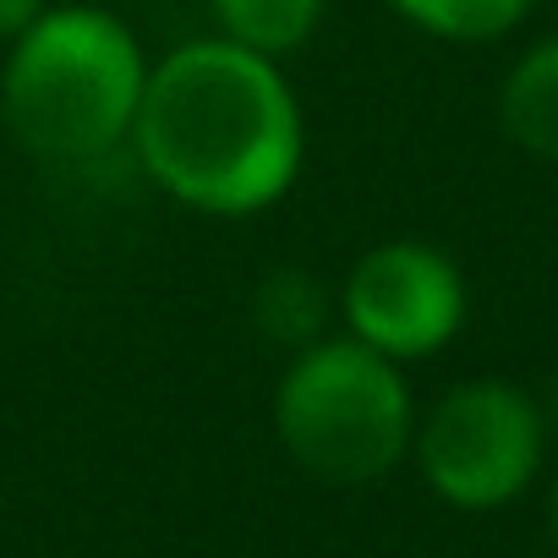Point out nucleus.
Returning a JSON list of instances; mask_svg holds the SVG:
<instances>
[{"instance_id":"9d476101","label":"nucleus","mask_w":558,"mask_h":558,"mask_svg":"<svg viewBox=\"0 0 558 558\" xmlns=\"http://www.w3.org/2000/svg\"><path fill=\"white\" fill-rule=\"evenodd\" d=\"M553 542H558V482H553Z\"/></svg>"},{"instance_id":"6e6552de","label":"nucleus","mask_w":558,"mask_h":558,"mask_svg":"<svg viewBox=\"0 0 558 558\" xmlns=\"http://www.w3.org/2000/svg\"><path fill=\"white\" fill-rule=\"evenodd\" d=\"M395 17H405L411 28H422L427 39L444 45H493L504 34H514L536 0H384Z\"/></svg>"},{"instance_id":"f257e3e1","label":"nucleus","mask_w":558,"mask_h":558,"mask_svg":"<svg viewBox=\"0 0 558 558\" xmlns=\"http://www.w3.org/2000/svg\"><path fill=\"white\" fill-rule=\"evenodd\" d=\"M126 148L170 203L252 219L302 181L307 126L286 61L208 34L148 61Z\"/></svg>"},{"instance_id":"7ed1b4c3","label":"nucleus","mask_w":558,"mask_h":558,"mask_svg":"<svg viewBox=\"0 0 558 558\" xmlns=\"http://www.w3.org/2000/svg\"><path fill=\"white\" fill-rule=\"evenodd\" d=\"M274 433L286 454L318 482H378L411 454L416 433L405 367L367 351L345 329L318 335L291 351L274 384Z\"/></svg>"},{"instance_id":"39448f33","label":"nucleus","mask_w":558,"mask_h":558,"mask_svg":"<svg viewBox=\"0 0 558 558\" xmlns=\"http://www.w3.org/2000/svg\"><path fill=\"white\" fill-rule=\"evenodd\" d=\"M465 313H471V291H465L460 263L444 246L416 241V235L367 246L340 286L345 335L400 367L427 362L444 345H454V335L465 329Z\"/></svg>"},{"instance_id":"0eeeda50","label":"nucleus","mask_w":558,"mask_h":558,"mask_svg":"<svg viewBox=\"0 0 558 558\" xmlns=\"http://www.w3.org/2000/svg\"><path fill=\"white\" fill-rule=\"evenodd\" d=\"M324 12L329 0H208L214 34L268 61H291L296 50H307L324 28Z\"/></svg>"},{"instance_id":"423d86ee","label":"nucleus","mask_w":558,"mask_h":558,"mask_svg":"<svg viewBox=\"0 0 558 558\" xmlns=\"http://www.w3.org/2000/svg\"><path fill=\"white\" fill-rule=\"evenodd\" d=\"M498 126L520 154L558 165V34H542L536 45H525L514 66L504 72Z\"/></svg>"},{"instance_id":"f03ea898","label":"nucleus","mask_w":558,"mask_h":558,"mask_svg":"<svg viewBox=\"0 0 558 558\" xmlns=\"http://www.w3.org/2000/svg\"><path fill=\"white\" fill-rule=\"evenodd\" d=\"M148 56L137 34L105 7H45V17L7 45L0 121L50 165H94L132 143Z\"/></svg>"},{"instance_id":"1a4fd4ad","label":"nucleus","mask_w":558,"mask_h":558,"mask_svg":"<svg viewBox=\"0 0 558 558\" xmlns=\"http://www.w3.org/2000/svg\"><path fill=\"white\" fill-rule=\"evenodd\" d=\"M50 0H0V45H12L17 34H28L45 17Z\"/></svg>"},{"instance_id":"20e7f679","label":"nucleus","mask_w":558,"mask_h":558,"mask_svg":"<svg viewBox=\"0 0 558 558\" xmlns=\"http://www.w3.org/2000/svg\"><path fill=\"white\" fill-rule=\"evenodd\" d=\"M547 454V416L542 405L509 378H465L416 416L411 460L422 482L449 509H504L514 504Z\"/></svg>"}]
</instances>
